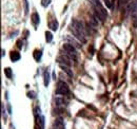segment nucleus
Instances as JSON below:
<instances>
[{
	"instance_id": "obj_3",
	"label": "nucleus",
	"mask_w": 137,
	"mask_h": 129,
	"mask_svg": "<svg viewBox=\"0 0 137 129\" xmlns=\"http://www.w3.org/2000/svg\"><path fill=\"white\" fill-rule=\"evenodd\" d=\"M126 11H129V12H131V13L137 12V1H135V0L129 1L126 5Z\"/></svg>"
},
{
	"instance_id": "obj_19",
	"label": "nucleus",
	"mask_w": 137,
	"mask_h": 129,
	"mask_svg": "<svg viewBox=\"0 0 137 129\" xmlns=\"http://www.w3.org/2000/svg\"><path fill=\"white\" fill-rule=\"evenodd\" d=\"M27 96H29L30 98H35V93L34 92H29L27 93Z\"/></svg>"
},
{
	"instance_id": "obj_14",
	"label": "nucleus",
	"mask_w": 137,
	"mask_h": 129,
	"mask_svg": "<svg viewBox=\"0 0 137 129\" xmlns=\"http://www.w3.org/2000/svg\"><path fill=\"white\" fill-rule=\"evenodd\" d=\"M41 55H42L41 51H39V50H35V51H34V58H35L36 61H39L40 60Z\"/></svg>"
},
{
	"instance_id": "obj_26",
	"label": "nucleus",
	"mask_w": 137,
	"mask_h": 129,
	"mask_svg": "<svg viewBox=\"0 0 137 129\" xmlns=\"http://www.w3.org/2000/svg\"><path fill=\"white\" fill-rule=\"evenodd\" d=\"M130 1H131V0H130Z\"/></svg>"
},
{
	"instance_id": "obj_12",
	"label": "nucleus",
	"mask_w": 137,
	"mask_h": 129,
	"mask_svg": "<svg viewBox=\"0 0 137 129\" xmlns=\"http://www.w3.org/2000/svg\"><path fill=\"white\" fill-rule=\"evenodd\" d=\"M43 82H44V86L48 87V84H50V74H48V71H44V73H43Z\"/></svg>"
},
{
	"instance_id": "obj_24",
	"label": "nucleus",
	"mask_w": 137,
	"mask_h": 129,
	"mask_svg": "<svg viewBox=\"0 0 137 129\" xmlns=\"http://www.w3.org/2000/svg\"><path fill=\"white\" fill-rule=\"evenodd\" d=\"M7 110H8V113H12V108H11L10 104H7Z\"/></svg>"
},
{
	"instance_id": "obj_20",
	"label": "nucleus",
	"mask_w": 137,
	"mask_h": 129,
	"mask_svg": "<svg viewBox=\"0 0 137 129\" xmlns=\"http://www.w3.org/2000/svg\"><path fill=\"white\" fill-rule=\"evenodd\" d=\"M17 47H18L19 49L22 48V40H18V41H17Z\"/></svg>"
},
{
	"instance_id": "obj_5",
	"label": "nucleus",
	"mask_w": 137,
	"mask_h": 129,
	"mask_svg": "<svg viewBox=\"0 0 137 129\" xmlns=\"http://www.w3.org/2000/svg\"><path fill=\"white\" fill-rule=\"evenodd\" d=\"M57 61H58L59 65H65V66H69V67L71 66V63H70L71 59L67 56H64V55H63V56H59L58 58H57Z\"/></svg>"
},
{
	"instance_id": "obj_16",
	"label": "nucleus",
	"mask_w": 137,
	"mask_h": 129,
	"mask_svg": "<svg viewBox=\"0 0 137 129\" xmlns=\"http://www.w3.org/2000/svg\"><path fill=\"white\" fill-rule=\"evenodd\" d=\"M52 39H53L52 33H51V32H45V40H46V41L51 42V41H52Z\"/></svg>"
},
{
	"instance_id": "obj_18",
	"label": "nucleus",
	"mask_w": 137,
	"mask_h": 129,
	"mask_svg": "<svg viewBox=\"0 0 137 129\" xmlns=\"http://www.w3.org/2000/svg\"><path fill=\"white\" fill-rule=\"evenodd\" d=\"M51 0H41V5L42 6H48L50 4Z\"/></svg>"
},
{
	"instance_id": "obj_2",
	"label": "nucleus",
	"mask_w": 137,
	"mask_h": 129,
	"mask_svg": "<svg viewBox=\"0 0 137 129\" xmlns=\"http://www.w3.org/2000/svg\"><path fill=\"white\" fill-rule=\"evenodd\" d=\"M70 30H71V32L74 34V36H75V37L77 38L78 40H80L82 43H85L86 39H85V37H84V34L82 33V32L78 31V30H76L75 27H71V29H70Z\"/></svg>"
},
{
	"instance_id": "obj_6",
	"label": "nucleus",
	"mask_w": 137,
	"mask_h": 129,
	"mask_svg": "<svg viewBox=\"0 0 137 129\" xmlns=\"http://www.w3.org/2000/svg\"><path fill=\"white\" fill-rule=\"evenodd\" d=\"M63 49H64L65 52H69V53H72V54H76V55H77L76 48L72 43H64V44H63Z\"/></svg>"
},
{
	"instance_id": "obj_13",
	"label": "nucleus",
	"mask_w": 137,
	"mask_h": 129,
	"mask_svg": "<svg viewBox=\"0 0 137 129\" xmlns=\"http://www.w3.org/2000/svg\"><path fill=\"white\" fill-rule=\"evenodd\" d=\"M48 27H50L51 29L53 30V31H56V30L58 29V21H57L56 19H54V20H52L50 23H48Z\"/></svg>"
},
{
	"instance_id": "obj_22",
	"label": "nucleus",
	"mask_w": 137,
	"mask_h": 129,
	"mask_svg": "<svg viewBox=\"0 0 137 129\" xmlns=\"http://www.w3.org/2000/svg\"><path fill=\"white\" fill-rule=\"evenodd\" d=\"M84 112H85V111H84V110H80V111H79V113H78V115H82V116H84V115H85V113H84Z\"/></svg>"
},
{
	"instance_id": "obj_10",
	"label": "nucleus",
	"mask_w": 137,
	"mask_h": 129,
	"mask_svg": "<svg viewBox=\"0 0 137 129\" xmlns=\"http://www.w3.org/2000/svg\"><path fill=\"white\" fill-rule=\"evenodd\" d=\"M55 103H56L57 106H61V105H67V102L64 99V97L58 96V97H56V98H55Z\"/></svg>"
},
{
	"instance_id": "obj_7",
	"label": "nucleus",
	"mask_w": 137,
	"mask_h": 129,
	"mask_svg": "<svg viewBox=\"0 0 137 129\" xmlns=\"http://www.w3.org/2000/svg\"><path fill=\"white\" fill-rule=\"evenodd\" d=\"M54 127H56L57 129H63L64 128V124H63L62 118H56V121L54 122Z\"/></svg>"
},
{
	"instance_id": "obj_17",
	"label": "nucleus",
	"mask_w": 137,
	"mask_h": 129,
	"mask_svg": "<svg viewBox=\"0 0 137 129\" xmlns=\"http://www.w3.org/2000/svg\"><path fill=\"white\" fill-rule=\"evenodd\" d=\"M104 4L107 5V8H113V4H112V2L110 1V0H104Z\"/></svg>"
},
{
	"instance_id": "obj_15",
	"label": "nucleus",
	"mask_w": 137,
	"mask_h": 129,
	"mask_svg": "<svg viewBox=\"0 0 137 129\" xmlns=\"http://www.w3.org/2000/svg\"><path fill=\"white\" fill-rule=\"evenodd\" d=\"M4 74H5V76L7 78H12V76H13L12 69H11V68H5V69H4Z\"/></svg>"
},
{
	"instance_id": "obj_23",
	"label": "nucleus",
	"mask_w": 137,
	"mask_h": 129,
	"mask_svg": "<svg viewBox=\"0 0 137 129\" xmlns=\"http://www.w3.org/2000/svg\"><path fill=\"white\" fill-rule=\"evenodd\" d=\"M89 51L91 52V54H93V52H94V47L91 46V48H89Z\"/></svg>"
},
{
	"instance_id": "obj_25",
	"label": "nucleus",
	"mask_w": 137,
	"mask_h": 129,
	"mask_svg": "<svg viewBox=\"0 0 137 129\" xmlns=\"http://www.w3.org/2000/svg\"><path fill=\"white\" fill-rule=\"evenodd\" d=\"M1 55H2V57L5 55V51H4V50H2V54H1Z\"/></svg>"
},
{
	"instance_id": "obj_1",
	"label": "nucleus",
	"mask_w": 137,
	"mask_h": 129,
	"mask_svg": "<svg viewBox=\"0 0 137 129\" xmlns=\"http://www.w3.org/2000/svg\"><path fill=\"white\" fill-rule=\"evenodd\" d=\"M56 94H61V95L70 94V89L64 82H58L57 89H56Z\"/></svg>"
},
{
	"instance_id": "obj_4",
	"label": "nucleus",
	"mask_w": 137,
	"mask_h": 129,
	"mask_svg": "<svg viewBox=\"0 0 137 129\" xmlns=\"http://www.w3.org/2000/svg\"><path fill=\"white\" fill-rule=\"evenodd\" d=\"M72 27H75L76 30H78V31L82 32V33L84 34V27H83V23H82L81 21L77 20V19H73V21H72Z\"/></svg>"
},
{
	"instance_id": "obj_9",
	"label": "nucleus",
	"mask_w": 137,
	"mask_h": 129,
	"mask_svg": "<svg viewBox=\"0 0 137 129\" xmlns=\"http://www.w3.org/2000/svg\"><path fill=\"white\" fill-rule=\"evenodd\" d=\"M59 66H60V68L67 74V75L70 76V77H72V76H73V72L71 71V69H70L69 66H65V65H59Z\"/></svg>"
},
{
	"instance_id": "obj_8",
	"label": "nucleus",
	"mask_w": 137,
	"mask_h": 129,
	"mask_svg": "<svg viewBox=\"0 0 137 129\" xmlns=\"http://www.w3.org/2000/svg\"><path fill=\"white\" fill-rule=\"evenodd\" d=\"M32 21H33V23H34V25H37V24H39V22H40V17H39V15H38V13H33L32 14Z\"/></svg>"
},
{
	"instance_id": "obj_11",
	"label": "nucleus",
	"mask_w": 137,
	"mask_h": 129,
	"mask_svg": "<svg viewBox=\"0 0 137 129\" xmlns=\"http://www.w3.org/2000/svg\"><path fill=\"white\" fill-rule=\"evenodd\" d=\"M11 59H12L13 61H17L20 59V53L19 52H16V51H13L12 53H11Z\"/></svg>"
},
{
	"instance_id": "obj_21",
	"label": "nucleus",
	"mask_w": 137,
	"mask_h": 129,
	"mask_svg": "<svg viewBox=\"0 0 137 129\" xmlns=\"http://www.w3.org/2000/svg\"><path fill=\"white\" fill-rule=\"evenodd\" d=\"M24 8H25V14H26L27 11H29V8H27V1H26V0H24Z\"/></svg>"
}]
</instances>
